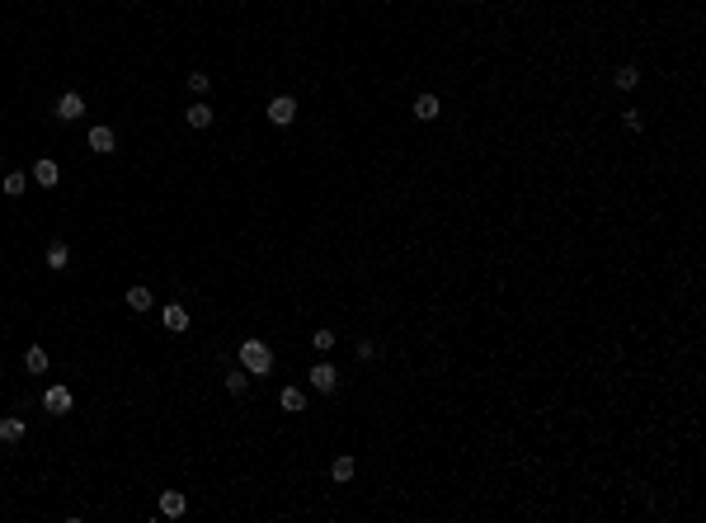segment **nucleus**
I'll list each match as a JSON object with an SVG mask.
<instances>
[{
	"label": "nucleus",
	"instance_id": "obj_1",
	"mask_svg": "<svg viewBox=\"0 0 706 523\" xmlns=\"http://www.w3.org/2000/svg\"><path fill=\"white\" fill-rule=\"evenodd\" d=\"M240 368L250 373V377H268L273 373V349L264 344V340H240Z\"/></svg>",
	"mask_w": 706,
	"mask_h": 523
},
{
	"label": "nucleus",
	"instance_id": "obj_2",
	"mask_svg": "<svg viewBox=\"0 0 706 523\" xmlns=\"http://www.w3.org/2000/svg\"><path fill=\"white\" fill-rule=\"evenodd\" d=\"M268 123H273V127H287V123H292V118H297V99H292V95H278V99H268Z\"/></svg>",
	"mask_w": 706,
	"mask_h": 523
},
{
	"label": "nucleus",
	"instance_id": "obj_3",
	"mask_svg": "<svg viewBox=\"0 0 706 523\" xmlns=\"http://www.w3.org/2000/svg\"><path fill=\"white\" fill-rule=\"evenodd\" d=\"M90 151H99V156H113L118 151V137H113V127H90Z\"/></svg>",
	"mask_w": 706,
	"mask_h": 523
},
{
	"label": "nucleus",
	"instance_id": "obj_4",
	"mask_svg": "<svg viewBox=\"0 0 706 523\" xmlns=\"http://www.w3.org/2000/svg\"><path fill=\"white\" fill-rule=\"evenodd\" d=\"M311 387L320 392V396H329V392L339 387V373H334L329 363H315V368H311Z\"/></svg>",
	"mask_w": 706,
	"mask_h": 523
},
{
	"label": "nucleus",
	"instance_id": "obj_5",
	"mask_svg": "<svg viewBox=\"0 0 706 523\" xmlns=\"http://www.w3.org/2000/svg\"><path fill=\"white\" fill-rule=\"evenodd\" d=\"M57 118H62V123H76V118H85V99H80L76 90H71V95H62V99H57Z\"/></svg>",
	"mask_w": 706,
	"mask_h": 523
},
{
	"label": "nucleus",
	"instance_id": "obj_6",
	"mask_svg": "<svg viewBox=\"0 0 706 523\" xmlns=\"http://www.w3.org/2000/svg\"><path fill=\"white\" fill-rule=\"evenodd\" d=\"M43 411H47V415H66V411H71V392H66V387H47Z\"/></svg>",
	"mask_w": 706,
	"mask_h": 523
},
{
	"label": "nucleus",
	"instance_id": "obj_7",
	"mask_svg": "<svg viewBox=\"0 0 706 523\" xmlns=\"http://www.w3.org/2000/svg\"><path fill=\"white\" fill-rule=\"evenodd\" d=\"M212 118H217V113H212V104H203V99H193V104H188V113H184L188 127H212Z\"/></svg>",
	"mask_w": 706,
	"mask_h": 523
},
{
	"label": "nucleus",
	"instance_id": "obj_8",
	"mask_svg": "<svg viewBox=\"0 0 706 523\" xmlns=\"http://www.w3.org/2000/svg\"><path fill=\"white\" fill-rule=\"evenodd\" d=\"M160 321H165V330H188V306H179V302H170L165 311H160Z\"/></svg>",
	"mask_w": 706,
	"mask_h": 523
},
{
	"label": "nucleus",
	"instance_id": "obj_9",
	"mask_svg": "<svg viewBox=\"0 0 706 523\" xmlns=\"http://www.w3.org/2000/svg\"><path fill=\"white\" fill-rule=\"evenodd\" d=\"M438 113H443L438 95H414V118H419V123H433Z\"/></svg>",
	"mask_w": 706,
	"mask_h": 523
},
{
	"label": "nucleus",
	"instance_id": "obj_10",
	"mask_svg": "<svg viewBox=\"0 0 706 523\" xmlns=\"http://www.w3.org/2000/svg\"><path fill=\"white\" fill-rule=\"evenodd\" d=\"M184 509H188V495L184 491H165V495H160V514H165V519H179Z\"/></svg>",
	"mask_w": 706,
	"mask_h": 523
},
{
	"label": "nucleus",
	"instance_id": "obj_11",
	"mask_svg": "<svg viewBox=\"0 0 706 523\" xmlns=\"http://www.w3.org/2000/svg\"><path fill=\"white\" fill-rule=\"evenodd\" d=\"M0 193H5V198H24V193H29V174L10 170V174H5V184H0Z\"/></svg>",
	"mask_w": 706,
	"mask_h": 523
},
{
	"label": "nucleus",
	"instance_id": "obj_12",
	"mask_svg": "<svg viewBox=\"0 0 706 523\" xmlns=\"http://www.w3.org/2000/svg\"><path fill=\"white\" fill-rule=\"evenodd\" d=\"M66 264H71V245H66V240H52V245H47V269L62 273Z\"/></svg>",
	"mask_w": 706,
	"mask_h": 523
},
{
	"label": "nucleus",
	"instance_id": "obj_13",
	"mask_svg": "<svg viewBox=\"0 0 706 523\" xmlns=\"http://www.w3.org/2000/svg\"><path fill=\"white\" fill-rule=\"evenodd\" d=\"M47 363H52V359H47V349H43V344L24 349V368H29L33 377H38V373H47Z\"/></svg>",
	"mask_w": 706,
	"mask_h": 523
},
{
	"label": "nucleus",
	"instance_id": "obj_14",
	"mask_svg": "<svg viewBox=\"0 0 706 523\" xmlns=\"http://www.w3.org/2000/svg\"><path fill=\"white\" fill-rule=\"evenodd\" d=\"M612 85H617V90H636V85H641V66H617V71H612Z\"/></svg>",
	"mask_w": 706,
	"mask_h": 523
},
{
	"label": "nucleus",
	"instance_id": "obj_15",
	"mask_svg": "<svg viewBox=\"0 0 706 523\" xmlns=\"http://www.w3.org/2000/svg\"><path fill=\"white\" fill-rule=\"evenodd\" d=\"M19 439H24V420H19V415H5V420H0V444H19Z\"/></svg>",
	"mask_w": 706,
	"mask_h": 523
},
{
	"label": "nucleus",
	"instance_id": "obj_16",
	"mask_svg": "<svg viewBox=\"0 0 706 523\" xmlns=\"http://www.w3.org/2000/svg\"><path fill=\"white\" fill-rule=\"evenodd\" d=\"M33 179H38L43 189H52V184L62 179V170H57V160H38V165H33Z\"/></svg>",
	"mask_w": 706,
	"mask_h": 523
},
{
	"label": "nucleus",
	"instance_id": "obj_17",
	"mask_svg": "<svg viewBox=\"0 0 706 523\" xmlns=\"http://www.w3.org/2000/svg\"><path fill=\"white\" fill-rule=\"evenodd\" d=\"M278 406H282V411H292V415L306 411V396H301V387H282V392H278Z\"/></svg>",
	"mask_w": 706,
	"mask_h": 523
},
{
	"label": "nucleus",
	"instance_id": "obj_18",
	"mask_svg": "<svg viewBox=\"0 0 706 523\" xmlns=\"http://www.w3.org/2000/svg\"><path fill=\"white\" fill-rule=\"evenodd\" d=\"M353 472H358V462L348 458V453H344V458H334V462H329V476H334L339 486H344V481H353Z\"/></svg>",
	"mask_w": 706,
	"mask_h": 523
},
{
	"label": "nucleus",
	"instance_id": "obj_19",
	"mask_svg": "<svg viewBox=\"0 0 706 523\" xmlns=\"http://www.w3.org/2000/svg\"><path fill=\"white\" fill-rule=\"evenodd\" d=\"M245 387H250V373H245V368H231V373H226V392H231V396H245Z\"/></svg>",
	"mask_w": 706,
	"mask_h": 523
},
{
	"label": "nucleus",
	"instance_id": "obj_20",
	"mask_svg": "<svg viewBox=\"0 0 706 523\" xmlns=\"http://www.w3.org/2000/svg\"><path fill=\"white\" fill-rule=\"evenodd\" d=\"M127 306H132V311H151V288H127Z\"/></svg>",
	"mask_w": 706,
	"mask_h": 523
},
{
	"label": "nucleus",
	"instance_id": "obj_21",
	"mask_svg": "<svg viewBox=\"0 0 706 523\" xmlns=\"http://www.w3.org/2000/svg\"><path fill=\"white\" fill-rule=\"evenodd\" d=\"M311 344L320 349V354H329V349L339 344V340H334V330H315V335H311Z\"/></svg>",
	"mask_w": 706,
	"mask_h": 523
},
{
	"label": "nucleus",
	"instance_id": "obj_22",
	"mask_svg": "<svg viewBox=\"0 0 706 523\" xmlns=\"http://www.w3.org/2000/svg\"><path fill=\"white\" fill-rule=\"evenodd\" d=\"M207 85H212V76H203V71H188V90H193V95H207Z\"/></svg>",
	"mask_w": 706,
	"mask_h": 523
},
{
	"label": "nucleus",
	"instance_id": "obj_23",
	"mask_svg": "<svg viewBox=\"0 0 706 523\" xmlns=\"http://www.w3.org/2000/svg\"><path fill=\"white\" fill-rule=\"evenodd\" d=\"M622 123H627V132H641L645 118H641V109H627V113H622Z\"/></svg>",
	"mask_w": 706,
	"mask_h": 523
},
{
	"label": "nucleus",
	"instance_id": "obj_24",
	"mask_svg": "<svg viewBox=\"0 0 706 523\" xmlns=\"http://www.w3.org/2000/svg\"><path fill=\"white\" fill-rule=\"evenodd\" d=\"M358 359H362V363H372V359H377V344H372V340H358Z\"/></svg>",
	"mask_w": 706,
	"mask_h": 523
}]
</instances>
